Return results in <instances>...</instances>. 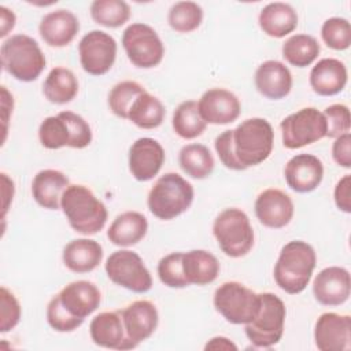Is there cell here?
Listing matches in <instances>:
<instances>
[{
    "mask_svg": "<svg viewBox=\"0 0 351 351\" xmlns=\"http://www.w3.org/2000/svg\"><path fill=\"white\" fill-rule=\"evenodd\" d=\"M274 144V132L265 118H248L234 129L223 130L215 137L214 147L222 165L241 171L265 162Z\"/></svg>",
    "mask_w": 351,
    "mask_h": 351,
    "instance_id": "6da1fadb",
    "label": "cell"
},
{
    "mask_svg": "<svg viewBox=\"0 0 351 351\" xmlns=\"http://www.w3.org/2000/svg\"><path fill=\"white\" fill-rule=\"evenodd\" d=\"M317 265L314 248L302 240L287 243L274 265L276 284L289 295H298L308 285Z\"/></svg>",
    "mask_w": 351,
    "mask_h": 351,
    "instance_id": "7a4b0ae2",
    "label": "cell"
},
{
    "mask_svg": "<svg viewBox=\"0 0 351 351\" xmlns=\"http://www.w3.org/2000/svg\"><path fill=\"white\" fill-rule=\"evenodd\" d=\"M60 208L71 229L85 236L100 232L108 217L104 203L88 186L80 184L66 188L60 200Z\"/></svg>",
    "mask_w": 351,
    "mask_h": 351,
    "instance_id": "3957f363",
    "label": "cell"
},
{
    "mask_svg": "<svg viewBox=\"0 0 351 351\" xmlns=\"http://www.w3.org/2000/svg\"><path fill=\"white\" fill-rule=\"evenodd\" d=\"M0 55L3 70L22 82L37 80L47 63L38 43L27 34H14L4 40Z\"/></svg>",
    "mask_w": 351,
    "mask_h": 351,
    "instance_id": "277c9868",
    "label": "cell"
},
{
    "mask_svg": "<svg viewBox=\"0 0 351 351\" xmlns=\"http://www.w3.org/2000/svg\"><path fill=\"white\" fill-rule=\"evenodd\" d=\"M193 186L177 173H166L149 189L147 204L154 217L170 221L184 214L193 202Z\"/></svg>",
    "mask_w": 351,
    "mask_h": 351,
    "instance_id": "5b68a950",
    "label": "cell"
},
{
    "mask_svg": "<svg viewBox=\"0 0 351 351\" xmlns=\"http://www.w3.org/2000/svg\"><path fill=\"white\" fill-rule=\"evenodd\" d=\"M38 138L47 149L63 147L81 149L90 144L92 129L81 115L73 111H60L58 115L47 117L40 123Z\"/></svg>",
    "mask_w": 351,
    "mask_h": 351,
    "instance_id": "8992f818",
    "label": "cell"
},
{
    "mask_svg": "<svg viewBox=\"0 0 351 351\" xmlns=\"http://www.w3.org/2000/svg\"><path fill=\"white\" fill-rule=\"evenodd\" d=\"M213 234L221 251L230 258H241L254 247V229L248 215L236 207L221 211L213 223Z\"/></svg>",
    "mask_w": 351,
    "mask_h": 351,
    "instance_id": "52a82bcc",
    "label": "cell"
},
{
    "mask_svg": "<svg viewBox=\"0 0 351 351\" xmlns=\"http://www.w3.org/2000/svg\"><path fill=\"white\" fill-rule=\"evenodd\" d=\"M259 310L255 318L245 324L248 340L258 348L276 346L284 333L287 308L284 302L271 292L259 293Z\"/></svg>",
    "mask_w": 351,
    "mask_h": 351,
    "instance_id": "ba28073f",
    "label": "cell"
},
{
    "mask_svg": "<svg viewBox=\"0 0 351 351\" xmlns=\"http://www.w3.org/2000/svg\"><path fill=\"white\" fill-rule=\"evenodd\" d=\"M259 293L237 281L221 284L213 298L215 310L234 325L251 322L259 310Z\"/></svg>",
    "mask_w": 351,
    "mask_h": 351,
    "instance_id": "9c48e42d",
    "label": "cell"
},
{
    "mask_svg": "<svg viewBox=\"0 0 351 351\" xmlns=\"http://www.w3.org/2000/svg\"><path fill=\"white\" fill-rule=\"evenodd\" d=\"M122 47L130 63L140 69H152L165 56V45L158 33L149 25L140 22L123 30Z\"/></svg>",
    "mask_w": 351,
    "mask_h": 351,
    "instance_id": "30bf717a",
    "label": "cell"
},
{
    "mask_svg": "<svg viewBox=\"0 0 351 351\" xmlns=\"http://www.w3.org/2000/svg\"><path fill=\"white\" fill-rule=\"evenodd\" d=\"M282 145L298 149L326 137L325 117L315 107H304L285 117L281 123Z\"/></svg>",
    "mask_w": 351,
    "mask_h": 351,
    "instance_id": "8fae6325",
    "label": "cell"
},
{
    "mask_svg": "<svg viewBox=\"0 0 351 351\" xmlns=\"http://www.w3.org/2000/svg\"><path fill=\"white\" fill-rule=\"evenodd\" d=\"M107 277L117 285L134 293H145L152 288V277L140 255L130 250L112 252L104 265Z\"/></svg>",
    "mask_w": 351,
    "mask_h": 351,
    "instance_id": "7c38bea8",
    "label": "cell"
},
{
    "mask_svg": "<svg viewBox=\"0 0 351 351\" xmlns=\"http://www.w3.org/2000/svg\"><path fill=\"white\" fill-rule=\"evenodd\" d=\"M117 41L103 30L86 33L78 44L80 63L90 75H104L111 70L117 59Z\"/></svg>",
    "mask_w": 351,
    "mask_h": 351,
    "instance_id": "4fadbf2b",
    "label": "cell"
},
{
    "mask_svg": "<svg viewBox=\"0 0 351 351\" xmlns=\"http://www.w3.org/2000/svg\"><path fill=\"white\" fill-rule=\"evenodd\" d=\"M314 341L319 351H344L351 347V317L324 313L314 326Z\"/></svg>",
    "mask_w": 351,
    "mask_h": 351,
    "instance_id": "5bb4252c",
    "label": "cell"
},
{
    "mask_svg": "<svg viewBox=\"0 0 351 351\" xmlns=\"http://www.w3.org/2000/svg\"><path fill=\"white\" fill-rule=\"evenodd\" d=\"M254 210L258 221L271 229L287 226L295 213L291 196L277 188H269L261 192L255 200Z\"/></svg>",
    "mask_w": 351,
    "mask_h": 351,
    "instance_id": "9a60e30c",
    "label": "cell"
},
{
    "mask_svg": "<svg viewBox=\"0 0 351 351\" xmlns=\"http://www.w3.org/2000/svg\"><path fill=\"white\" fill-rule=\"evenodd\" d=\"M199 112L206 123L226 125L234 122L241 112L239 97L223 88L206 90L197 101Z\"/></svg>",
    "mask_w": 351,
    "mask_h": 351,
    "instance_id": "2e32d148",
    "label": "cell"
},
{
    "mask_svg": "<svg viewBox=\"0 0 351 351\" xmlns=\"http://www.w3.org/2000/svg\"><path fill=\"white\" fill-rule=\"evenodd\" d=\"M165 163V149L151 137L137 138L129 148V170L141 182L152 180Z\"/></svg>",
    "mask_w": 351,
    "mask_h": 351,
    "instance_id": "e0dca14e",
    "label": "cell"
},
{
    "mask_svg": "<svg viewBox=\"0 0 351 351\" xmlns=\"http://www.w3.org/2000/svg\"><path fill=\"white\" fill-rule=\"evenodd\" d=\"M351 292V278L347 269L329 266L322 269L313 281V293L322 306H340Z\"/></svg>",
    "mask_w": 351,
    "mask_h": 351,
    "instance_id": "ac0fdd59",
    "label": "cell"
},
{
    "mask_svg": "<svg viewBox=\"0 0 351 351\" xmlns=\"http://www.w3.org/2000/svg\"><path fill=\"white\" fill-rule=\"evenodd\" d=\"M89 333L92 341L99 347L119 351L136 348L126 335L121 310L99 313L90 321Z\"/></svg>",
    "mask_w": 351,
    "mask_h": 351,
    "instance_id": "d6986e66",
    "label": "cell"
},
{
    "mask_svg": "<svg viewBox=\"0 0 351 351\" xmlns=\"http://www.w3.org/2000/svg\"><path fill=\"white\" fill-rule=\"evenodd\" d=\"M284 178L287 185L298 193L313 192L324 178V165L315 155H295L284 167Z\"/></svg>",
    "mask_w": 351,
    "mask_h": 351,
    "instance_id": "ffe728a7",
    "label": "cell"
},
{
    "mask_svg": "<svg viewBox=\"0 0 351 351\" xmlns=\"http://www.w3.org/2000/svg\"><path fill=\"white\" fill-rule=\"evenodd\" d=\"M121 313L126 335L134 347L151 337L159 322L156 306L149 300H136Z\"/></svg>",
    "mask_w": 351,
    "mask_h": 351,
    "instance_id": "44dd1931",
    "label": "cell"
},
{
    "mask_svg": "<svg viewBox=\"0 0 351 351\" xmlns=\"http://www.w3.org/2000/svg\"><path fill=\"white\" fill-rule=\"evenodd\" d=\"M62 306L75 318L85 319L90 315L101 302L99 288L86 280L73 281L64 285L58 293Z\"/></svg>",
    "mask_w": 351,
    "mask_h": 351,
    "instance_id": "7402d4cb",
    "label": "cell"
},
{
    "mask_svg": "<svg viewBox=\"0 0 351 351\" xmlns=\"http://www.w3.org/2000/svg\"><path fill=\"white\" fill-rule=\"evenodd\" d=\"M80 30L78 18L69 10H55L43 16L38 32L49 47L62 48L69 45Z\"/></svg>",
    "mask_w": 351,
    "mask_h": 351,
    "instance_id": "603a6c76",
    "label": "cell"
},
{
    "mask_svg": "<svg viewBox=\"0 0 351 351\" xmlns=\"http://www.w3.org/2000/svg\"><path fill=\"white\" fill-rule=\"evenodd\" d=\"M256 90L270 99L280 100L289 95L292 89V74L289 69L278 60H266L255 71Z\"/></svg>",
    "mask_w": 351,
    "mask_h": 351,
    "instance_id": "cb8c5ba5",
    "label": "cell"
},
{
    "mask_svg": "<svg viewBox=\"0 0 351 351\" xmlns=\"http://www.w3.org/2000/svg\"><path fill=\"white\" fill-rule=\"evenodd\" d=\"M348 74L343 62L335 58H324L310 71V86L319 96H335L347 85Z\"/></svg>",
    "mask_w": 351,
    "mask_h": 351,
    "instance_id": "d4e9b609",
    "label": "cell"
},
{
    "mask_svg": "<svg viewBox=\"0 0 351 351\" xmlns=\"http://www.w3.org/2000/svg\"><path fill=\"white\" fill-rule=\"evenodd\" d=\"M70 185L69 177L55 169L38 171L32 181L33 199L47 210H59L63 192Z\"/></svg>",
    "mask_w": 351,
    "mask_h": 351,
    "instance_id": "484cf974",
    "label": "cell"
},
{
    "mask_svg": "<svg viewBox=\"0 0 351 351\" xmlns=\"http://www.w3.org/2000/svg\"><path fill=\"white\" fill-rule=\"evenodd\" d=\"M62 259L73 273H89L101 263L103 247L92 239H75L66 244Z\"/></svg>",
    "mask_w": 351,
    "mask_h": 351,
    "instance_id": "4316f807",
    "label": "cell"
},
{
    "mask_svg": "<svg viewBox=\"0 0 351 351\" xmlns=\"http://www.w3.org/2000/svg\"><path fill=\"white\" fill-rule=\"evenodd\" d=\"M258 23L261 30L269 37L282 38L296 29L298 14L288 3H269L261 10Z\"/></svg>",
    "mask_w": 351,
    "mask_h": 351,
    "instance_id": "83f0119b",
    "label": "cell"
},
{
    "mask_svg": "<svg viewBox=\"0 0 351 351\" xmlns=\"http://www.w3.org/2000/svg\"><path fill=\"white\" fill-rule=\"evenodd\" d=\"M148 230L147 218L138 211H125L111 222L107 237L118 247H132L140 243Z\"/></svg>",
    "mask_w": 351,
    "mask_h": 351,
    "instance_id": "f1b7e54d",
    "label": "cell"
},
{
    "mask_svg": "<svg viewBox=\"0 0 351 351\" xmlns=\"http://www.w3.org/2000/svg\"><path fill=\"white\" fill-rule=\"evenodd\" d=\"M219 262L206 250H191L182 252V270L189 285H207L219 274Z\"/></svg>",
    "mask_w": 351,
    "mask_h": 351,
    "instance_id": "f546056e",
    "label": "cell"
},
{
    "mask_svg": "<svg viewBox=\"0 0 351 351\" xmlns=\"http://www.w3.org/2000/svg\"><path fill=\"white\" fill-rule=\"evenodd\" d=\"M43 93L53 104L70 103L78 93V80L71 70L53 67L43 84Z\"/></svg>",
    "mask_w": 351,
    "mask_h": 351,
    "instance_id": "4dcf8cb0",
    "label": "cell"
},
{
    "mask_svg": "<svg viewBox=\"0 0 351 351\" xmlns=\"http://www.w3.org/2000/svg\"><path fill=\"white\" fill-rule=\"evenodd\" d=\"M178 163L181 170L195 180L207 178L214 170V158L210 149L197 143L186 144L180 149Z\"/></svg>",
    "mask_w": 351,
    "mask_h": 351,
    "instance_id": "1f68e13d",
    "label": "cell"
},
{
    "mask_svg": "<svg viewBox=\"0 0 351 351\" xmlns=\"http://www.w3.org/2000/svg\"><path fill=\"white\" fill-rule=\"evenodd\" d=\"M166 115L163 103L147 90L133 103L128 119L141 129H155L162 125Z\"/></svg>",
    "mask_w": 351,
    "mask_h": 351,
    "instance_id": "d6a6232c",
    "label": "cell"
},
{
    "mask_svg": "<svg viewBox=\"0 0 351 351\" xmlns=\"http://www.w3.org/2000/svg\"><path fill=\"white\" fill-rule=\"evenodd\" d=\"M281 52L289 64L295 67H307L318 58L321 47L315 37L300 33L287 38Z\"/></svg>",
    "mask_w": 351,
    "mask_h": 351,
    "instance_id": "836d02e7",
    "label": "cell"
},
{
    "mask_svg": "<svg viewBox=\"0 0 351 351\" xmlns=\"http://www.w3.org/2000/svg\"><path fill=\"white\" fill-rule=\"evenodd\" d=\"M171 125L174 132L184 140H193L202 136L207 126L195 100H185L178 104L173 112Z\"/></svg>",
    "mask_w": 351,
    "mask_h": 351,
    "instance_id": "e575fe53",
    "label": "cell"
},
{
    "mask_svg": "<svg viewBox=\"0 0 351 351\" xmlns=\"http://www.w3.org/2000/svg\"><path fill=\"white\" fill-rule=\"evenodd\" d=\"M92 19L104 27L117 29L130 18V7L122 0H95L90 4Z\"/></svg>",
    "mask_w": 351,
    "mask_h": 351,
    "instance_id": "d590c367",
    "label": "cell"
},
{
    "mask_svg": "<svg viewBox=\"0 0 351 351\" xmlns=\"http://www.w3.org/2000/svg\"><path fill=\"white\" fill-rule=\"evenodd\" d=\"M170 27L177 33H191L203 22V8L195 1H177L167 14Z\"/></svg>",
    "mask_w": 351,
    "mask_h": 351,
    "instance_id": "8d00e7d4",
    "label": "cell"
},
{
    "mask_svg": "<svg viewBox=\"0 0 351 351\" xmlns=\"http://www.w3.org/2000/svg\"><path fill=\"white\" fill-rule=\"evenodd\" d=\"M145 92V88L136 81H121L115 84L108 93V107L114 115L128 119L134 100Z\"/></svg>",
    "mask_w": 351,
    "mask_h": 351,
    "instance_id": "74e56055",
    "label": "cell"
},
{
    "mask_svg": "<svg viewBox=\"0 0 351 351\" xmlns=\"http://www.w3.org/2000/svg\"><path fill=\"white\" fill-rule=\"evenodd\" d=\"M321 37L324 43L335 51L347 49L351 44V26L348 19L340 16L328 18L321 26Z\"/></svg>",
    "mask_w": 351,
    "mask_h": 351,
    "instance_id": "f35d334b",
    "label": "cell"
},
{
    "mask_svg": "<svg viewBox=\"0 0 351 351\" xmlns=\"http://www.w3.org/2000/svg\"><path fill=\"white\" fill-rule=\"evenodd\" d=\"M156 270L160 282L169 288H185L189 285L182 270V252H171L163 256Z\"/></svg>",
    "mask_w": 351,
    "mask_h": 351,
    "instance_id": "ab89813d",
    "label": "cell"
},
{
    "mask_svg": "<svg viewBox=\"0 0 351 351\" xmlns=\"http://www.w3.org/2000/svg\"><path fill=\"white\" fill-rule=\"evenodd\" d=\"M47 321L49 324V326L56 330V332H62V333H67V332H73L77 328H80L84 322V319L75 318L73 317L60 303L59 296L55 295L47 306Z\"/></svg>",
    "mask_w": 351,
    "mask_h": 351,
    "instance_id": "60d3db41",
    "label": "cell"
},
{
    "mask_svg": "<svg viewBox=\"0 0 351 351\" xmlns=\"http://www.w3.org/2000/svg\"><path fill=\"white\" fill-rule=\"evenodd\" d=\"M324 117L326 122V137L336 138L344 133L350 132L351 117L350 110L346 104H332L324 110Z\"/></svg>",
    "mask_w": 351,
    "mask_h": 351,
    "instance_id": "b9f144b4",
    "label": "cell"
},
{
    "mask_svg": "<svg viewBox=\"0 0 351 351\" xmlns=\"http://www.w3.org/2000/svg\"><path fill=\"white\" fill-rule=\"evenodd\" d=\"M0 332L14 329L21 319V304L15 295L5 287L0 288Z\"/></svg>",
    "mask_w": 351,
    "mask_h": 351,
    "instance_id": "7bdbcfd3",
    "label": "cell"
},
{
    "mask_svg": "<svg viewBox=\"0 0 351 351\" xmlns=\"http://www.w3.org/2000/svg\"><path fill=\"white\" fill-rule=\"evenodd\" d=\"M332 158L339 166H341L344 169L351 167V134H350V132L336 137V140L332 145Z\"/></svg>",
    "mask_w": 351,
    "mask_h": 351,
    "instance_id": "ee69618b",
    "label": "cell"
},
{
    "mask_svg": "<svg viewBox=\"0 0 351 351\" xmlns=\"http://www.w3.org/2000/svg\"><path fill=\"white\" fill-rule=\"evenodd\" d=\"M350 189H351V176L346 174L343 178H340L335 186L333 191V199L336 207L350 214L351 213V197H350Z\"/></svg>",
    "mask_w": 351,
    "mask_h": 351,
    "instance_id": "f6af8a7d",
    "label": "cell"
},
{
    "mask_svg": "<svg viewBox=\"0 0 351 351\" xmlns=\"http://www.w3.org/2000/svg\"><path fill=\"white\" fill-rule=\"evenodd\" d=\"M15 14L5 8L4 5L0 7V25H1V30H0V37H5L15 26Z\"/></svg>",
    "mask_w": 351,
    "mask_h": 351,
    "instance_id": "bcb514c9",
    "label": "cell"
},
{
    "mask_svg": "<svg viewBox=\"0 0 351 351\" xmlns=\"http://www.w3.org/2000/svg\"><path fill=\"white\" fill-rule=\"evenodd\" d=\"M1 185H3L1 189H3V200H4L3 202V215H1V218L4 219L5 213L8 210V206H10V202H12L15 188H14V181L10 180L5 173H1Z\"/></svg>",
    "mask_w": 351,
    "mask_h": 351,
    "instance_id": "7dc6e473",
    "label": "cell"
},
{
    "mask_svg": "<svg viewBox=\"0 0 351 351\" xmlns=\"http://www.w3.org/2000/svg\"><path fill=\"white\" fill-rule=\"evenodd\" d=\"M1 95H3V100H1V107H3V122H4V140H5V133H7V122H8V112H12L14 108V99L12 95L8 93L5 86H1Z\"/></svg>",
    "mask_w": 351,
    "mask_h": 351,
    "instance_id": "c3c4849f",
    "label": "cell"
},
{
    "mask_svg": "<svg viewBox=\"0 0 351 351\" xmlns=\"http://www.w3.org/2000/svg\"><path fill=\"white\" fill-rule=\"evenodd\" d=\"M204 350H237V346L232 343L228 337L215 336L210 339V341H207Z\"/></svg>",
    "mask_w": 351,
    "mask_h": 351,
    "instance_id": "681fc988",
    "label": "cell"
}]
</instances>
